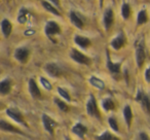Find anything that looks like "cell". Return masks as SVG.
<instances>
[{
    "mask_svg": "<svg viewBox=\"0 0 150 140\" xmlns=\"http://www.w3.org/2000/svg\"><path fill=\"white\" fill-rule=\"evenodd\" d=\"M86 111H88V114L91 117H95L97 119H100L101 114L99 112V108L98 105H97V101L96 98L94 96H91L90 99L88 101V104H86Z\"/></svg>",
    "mask_w": 150,
    "mask_h": 140,
    "instance_id": "cell-1",
    "label": "cell"
},
{
    "mask_svg": "<svg viewBox=\"0 0 150 140\" xmlns=\"http://www.w3.org/2000/svg\"><path fill=\"white\" fill-rule=\"evenodd\" d=\"M44 70L52 77H59V76H61L63 74V71L62 69L60 68V66H58L54 63H48V64H46L45 67H44Z\"/></svg>",
    "mask_w": 150,
    "mask_h": 140,
    "instance_id": "cell-2",
    "label": "cell"
},
{
    "mask_svg": "<svg viewBox=\"0 0 150 140\" xmlns=\"http://www.w3.org/2000/svg\"><path fill=\"white\" fill-rule=\"evenodd\" d=\"M70 56H71V58L75 61V62L79 63V64L88 65L91 63L90 59H88L86 55H83L82 53H80L79 50H72Z\"/></svg>",
    "mask_w": 150,
    "mask_h": 140,
    "instance_id": "cell-3",
    "label": "cell"
},
{
    "mask_svg": "<svg viewBox=\"0 0 150 140\" xmlns=\"http://www.w3.org/2000/svg\"><path fill=\"white\" fill-rule=\"evenodd\" d=\"M42 123H43V127L50 135H54V129L57 126V123L52 119L50 117H48L47 114L43 113L42 114Z\"/></svg>",
    "mask_w": 150,
    "mask_h": 140,
    "instance_id": "cell-4",
    "label": "cell"
},
{
    "mask_svg": "<svg viewBox=\"0 0 150 140\" xmlns=\"http://www.w3.org/2000/svg\"><path fill=\"white\" fill-rule=\"evenodd\" d=\"M29 57V50L26 48H19L15 52V58L19 61L20 63H26L28 61Z\"/></svg>",
    "mask_w": 150,
    "mask_h": 140,
    "instance_id": "cell-5",
    "label": "cell"
},
{
    "mask_svg": "<svg viewBox=\"0 0 150 140\" xmlns=\"http://www.w3.org/2000/svg\"><path fill=\"white\" fill-rule=\"evenodd\" d=\"M61 32V28L56 22H48L45 26V34L47 36H52L54 34H59Z\"/></svg>",
    "mask_w": 150,
    "mask_h": 140,
    "instance_id": "cell-6",
    "label": "cell"
},
{
    "mask_svg": "<svg viewBox=\"0 0 150 140\" xmlns=\"http://www.w3.org/2000/svg\"><path fill=\"white\" fill-rule=\"evenodd\" d=\"M6 114L8 115L11 119H13L15 122L20 124H25L24 122V117L22 115V113L20 112L18 109H13V108H7L6 109Z\"/></svg>",
    "mask_w": 150,
    "mask_h": 140,
    "instance_id": "cell-7",
    "label": "cell"
},
{
    "mask_svg": "<svg viewBox=\"0 0 150 140\" xmlns=\"http://www.w3.org/2000/svg\"><path fill=\"white\" fill-rule=\"evenodd\" d=\"M109 52H107V69L112 73H119L120 72V67H121V62L119 63H113L110 60V56L108 54Z\"/></svg>",
    "mask_w": 150,
    "mask_h": 140,
    "instance_id": "cell-8",
    "label": "cell"
},
{
    "mask_svg": "<svg viewBox=\"0 0 150 140\" xmlns=\"http://www.w3.org/2000/svg\"><path fill=\"white\" fill-rule=\"evenodd\" d=\"M136 59H137V65L138 67H142L144 64V61L146 59V53L144 50L143 45H139L137 48V52H136Z\"/></svg>",
    "mask_w": 150,
    "mask_h": 140,
    "instance_id": "cell-9",
    "label": "cell"
},
{
    "mask_svg": "<svg viewBox=\"0 0 150 140\" xmlns=\"http://www.w3.org/2000/svg\"><path fill=\"white\" fill-rule=\"evenodd\" d=\"M125 44V34H119L117 37H115L114 39L111 41V46L114 50H120L123 45Z\"/></svg>",
    "mask_w": 150,
    "mask_h": 140,
    "instance_id": "cell-10",
    "label": "cell"
},
{
    "mask_svg": "<svg viewBox=\"0 0 150 140\" xmlns=\"http://www.w3.org/2000/svg\"><path fill=\"white\" fill-rule=\"evenodd\" d=\"M29 91H30V94L32 95V97H34V98H41L40 90L33 78H31L29 80Z\"/></svg>",
    "mask_w": 150,
    "mask_h": 140,
    "instance_id": "cell-11",
    "label": "cell"
},
{
    "mask_svg": "<svg viewBox=\"0 0 150 140\" xmlns=\"http://www.w3.org/2000/svg\"><path fill=\"white\" fill-rule=\"evenodd\" d=\"M113 20H114V15H113V11L111 9H108L104 14V25L106 30H108L113 24Z\"/></svg>",
    "mask_w": 150,
    "mask_h": 140,
    "instance_id": "cell-12",
    "label": "cell"
},
{
    "mask_svg": "<svg viewBox=\"0 0 150 140\" xmlns=\"http://www.w3.org/2000/svg\"><path fill=\"white\" fill-rule=\"evenodd\" d=\"M74 41L78 46H80V48H88V46L92 44V41H91L88 38L84 37V36H80V35L76 36V37L74 38Z\"/></svg>",
    "mask_w": 150,
    "mask_h": 140,
    "instance_id": "cell-13",
    "label": "cell"
},
{
    "mask_svg": "<svg viewBox=\"0 0 150 140\" xmlns=\"http://www.w3.org/2000/svg\"><path fill=\"white\" fill-rule=\"evenodd\" d=\"M0 128L1 130H4V131H8V132H13V133H19V134H23L20 131L18 128H16L15 126H13L11 124L5 122L4 119H1L0 121Z\"/></svg>",
    "mask_w": 150,
    "mask_h": 140,
    "instance_id": "cell-14",
    "label": "cell"
},
{
    "mask_svg": "<svg viewBox=\"0 0 150 140\" xmlns=\"http://www.w3.org/2000/svg\"><path fill=\"white\" fill-rule=\"evenodd\" d=\"M1 30H2V33L5 37H8L11 33V30H13V25L8 20L4 19L1 22Z\"/></svg>",
    "mask_w": 150,
    "mask_h": 140,
    "instance_id": "cell-15",
    "label": "cell"
},
{
    "mask_svg": "<svg viewBox=\"0 0 150 140\" xmlns=\"http://www.w3.org/2000/svg\"><path fill=\"white\" fill-rule=\"evenodd\" d=\"M70 20H71V22H72L73 25H74L75 27H77L78 29H82V28H83V26H84L83 22H82V20L78 17L76 13L71 11L70 13Z\"/></svg>",
    "mask_w": 150,
    "mask_h": 140,
    "instance_id": "cell-16",
    "label": "cell"
},
{
    "mask_svg": "<svg viewBox=\"0 0 150 140\" xmlns=\"http://www.w3.org/2000/svg\"><path fill=\"white\" fill-rule=\"evenodd\" d=\"M72 132L75 134V135H77L79 138H83V135L86 133V128L84 127L82 124L78 123L72 128Z\"/></svg>",
    "mask_w": 150,
    "mask_h": 140,
    "instance_id": "cell-17",
    "label": "cell"
},
{
    "mask_svg": "<svg viewBox=\"0 0 150 140\" xmlns=\"http://www.w3.org/2000/svg\"><path fill=\"white\" fill-rule=\"evenodd\" d=\"M88 82H90V84L92 85L93 87H95V88L98 89V90H104L105 89L104 82H103L102 80H100V78L96 77V76H91Z\"/></svg>",
    "mask_w": 150,
    "mask_h": 140,
    "instance_id": "cell-18",
    "label": "cell"
},
{
    "mask_svg": "<svg viewBox=\"0 0 150 140\" xmlns=\"http://www.w3.org/2000/svg\"><path fill=\"white\" fill-rule=\"evenodd\" d=\"M123 115H125V122H127V127H131L132 121H133V112H132V108L129 107V105H127L123 109Z\"/></svg>",
    "mask_w": 150,
    "mask_h": 140,
    "instance_id": "cell-19",
    "label": "cell"
},
{
    "mask_svg": "<svg viewBox=\"0 0 150 140\" xmlns=\"http://www.w3.org/2000/svg\"><path fill=\"white\" fill-rule=\"evenodd\" d=\"M11 91V80H4L0 82V93L2 95H6Z\"/></svg>",
    "mask_w": 150,
    "mask_h": 140,
    "instance_id": "cell-20",
    "label": "cell"
},
{
    "mask_svg": "<svg viewBox=\"0 0 150 140\" xmlns=\"http://www.w3.org/2000/svg\"><path fill=\"white\" fill-rule=\"evenodd\" d=\"M148 21V15H147V11L145 9L141 11L139 14H138V18H137V24L138 25H142V24H145L147 23Z\"/></svg>",
    "mask_w": 150,
    "mask_h": 140,
    "instance_id": "cell-21",
    "label": "cell"
},
{
    "mask_svg": "<svg viewBox=\"0 0 150 140\" xmlns=\"http://www.w3.org/2000/svg\"><path fill=\"white\" fill-rule=\"evenodd\" d=\"M140 102H141L142 107H143L144 110L150 114V98L149 97L146 96V95H143V97H142Z\"/></svg>",
    "mask_w": 150,
    "mask_h": 140,
    "instance_id": "cell-22",
    "label": "cell"
},
{
    "mask_svg": "<svg viewBox=\"0 0 150 140\" xmlns=\"http://www.w3.org/2000/svg\"><path fill=\"white\" fill-rule=\"evenodd\" d=\"M103 108L105 109L106 111H110V110H113L115 108V103L113 102L112 99L110 98H107L103 101Z\"/></svg>",
    "mask_w": 150,
    "mask_h": 140,
    "instance_id": "cell-23",
    "label": "cell"
},
{
    "mask_svg": "<svg viewBox=\"0 0 150 140\" xmlns=\"http://www.w3.org/2000/svg\"><path fill=\"white\" fill-rule=\"evenodd\" d=\"M41 3H42V5H43V7L46 9V11H50V13L54 14V15H56V16H61V14L58 11V9H57L56 7L52 6V5L50 4L48 1H41Z\"/></svg>",
    "mask_w": 150,
    "mask_h": 140,
    "instance_id": "cell-24",
    "label": "cell"
},
{
    "mask_svg": "<svg viewBox=\"0 0 150 140\" xmlns=\"http://www.w3.org/2000/svg\"><path fill=\"white\" fill-rule=\"evenodd\" d=\"M121 16L123 17V19H129L131 16V6L127 3H125L121 7Z\"/></svg>",
    "mask_w": 150,
    "mask_h": 140,
    "instance_id": "cell-25",
    "label": "cell"
},
{
    "mask_svg": "<svg viewBox=\"0 0 150 140\" xmlns=\"http://www.w3.org/2000/svg\"><path fill=\"white\" fill-rule=\"evenodd\" d=\"M54 103H56V104L58 105V107H59V108H60V110L64 111V112H67V111L69 110L68 105H67L65 102H63L62 100H60V99L54 98Z\"/></svg>",
    "mask_w": 150,
    "mask_h": 140,
    "instance_id": "cell-26",
    "label": "cell"
},
{
    "mask_svg": "<svg viewBox=\"0 0 150 140\" xmlns=\"http://www.w3.org/2000/svg\"><path fill=\"white\" fill-rule=\"evenodd\" d=\"M28 14V11L25 9H22L19 13V16H18V21H19L20 24H24L26 22V15Z\"/></svg>",
    "mask_w": 150,
    "mask_h": 140,
    "instance_id": "cell-27",
    "label": "cell"
},
{
    "mask_svg": "<svg viewBox=\"0 0 150 140\" xmlns=\"http://www.w3.org/2000/svg\"><path fill=\"white\" fill-rule=\"evenodd\" d=\"M97 139H99V140H117V138L113 137V136L111 135L109 132H105L103 135L97 137Z\"/></svg>",
    "mask_w": 150,
    "mask_h": 140,
    "instance_id": "cell-28",
    "label": "cell"
},
{
    "mask_svg": "<svg viewBox=\"0 0 150 140\" xmlns=\"http://www.w3.org/2000/svg\"><path fill=\"white\" fill-rule=\"evenodd\" d=\"M58 93L61 95V96L63 97V98L65 99V100H67V101H71V97H70V95H69V93L67 92L66 90H64V89H62V88H58Z\"/></svg>",
    "mask_w": 150,
    "mask_h": 140,
    "instance_id": "cell-29",
    "label": "cell"
},
{
    "mask_svg": "<svg viewBox=\"0 0 150 140\" xmlns=\"http://www.w3.org/2000/svg\"><path fill=\"white\" fill-rule=\"evenodd\" d=\"M40 80V82H41V86H43V88L45 89V90H52V84H50V82H48L46 78H44V77H40L39 78Z\"/></svg>",
    "mask_w": 150,
    "mask_h": 140,
    "instance_id": "cell-30",
    "label": "cell"
},
{
    "mask_svg": "<svg viewBox=\"0 0 150 140\" xmlns=\"http://www.w3.org/2000/svg\"><path fill=\"white\" fill-rule=\"evenodd\" d=\"M109 125H110L111 129H112L113 131L118 132V124H117L116 119H115L114 117H110V119H109Z\"/></svg>",
    "mask_w": 150,
    "mask_h": 140,
    "instance_id": "cell-31",
    "label": "cell"
},
{
    "mask_svg": "<svg viewBox=\"0 0 150 140\" xmlns=\"http://www.w3.org/2000/svg\"><path fill=\"white\" fill-rule=\"evenodd\" d=\"M138 138L141 140H148L149 139V137H148V135L146 133H144V132H142V133L139 134V136H138Z\"/></svg>",
    "mask_w": 150,
    "mask_h": 140,
    "instance_id": "cell-32",
    "label": "cell"
},
{
    "mask_svg": "<svg viewBox=\"0 0 150 140\" xmlns=\"http://www.w3.org/2000/svg\"><path fill=\"white\" fill-rule=\"evenodd\" d=\"M145 80L147 82H150V67L145 71Z\"/></svg>",
    "mask_w": 150,
    "mask_h": 140,
    "instance_id": "cell-33",
    "label": "cell"
},
{
    "mask_svg": "<svg viewBox=\"0 0 150 140\" xmlns=\"http://www.w3.org/2000/svg\"><path fill=\"white\" fill-rule=\"evenodd\" d=\"M143 93L141 92V91H139L138 92V95H137V97H136V100L137 101H141V99H142V97H143Z\"/></svg>",
    "mask_w": 150,
    "mask_h": 140,
    "instance_id": "cell-34",
    "label": "cell"
},
{
    "mask_svg": "<svg viewBox=\"0 0 150 140\" xmlns=\"http://www.w3.org/2000/svg\"><path fill=\"white\" fill-rule=\"evenodd\" d=\"M50 2H52V3H54V4H56V5H60V0H48Z\"/></svg>",
    "mask_w": 150,
    "mask_h": 140,
    "instance_id": "cell-35",
    "label": "cell"
},
{
    "mask_svg": "<svg viewBox=\"0 0 150 140\" xmlns=\"http://www.w3.org/2000/svg\"><path fill=\"white\" fill-rule=\"evenodd\" d=\"M35 33V31L34 30H29V31H26L25 32V35H32V34Z\"/></svg>",
    "mask_w": 150,
    "mask_h": 140,
    "instance_id": "cell-36",
    "label": "cell"
},
{
    "mask_svg": "<svg viewBox=\"0 0 150 140\" xmlns=\"http://www.w3.org/2000/svg\"><path fill=\"white\" fill-rule=\"evenodd\" d=\"M103 3H104V0H100V6L103 7Z\"/></svg>",
    "mask_w": 150,
    "mask_h": 140,
    "instance_id": "cell-37",
    "label": "cell"
}]
</instances>
